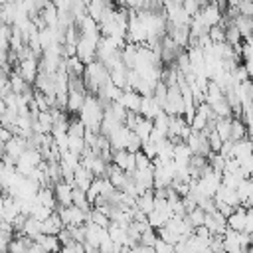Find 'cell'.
<instances>
[{
    "mask_svg": "<svg viewBox=\"0 0 253 253\" xmlns=\"http://www.w3.org/2000/svg\"><path fill=\"white\" fill-rule=\"evenodd\" d=\"M77 115H79V121L85 125V128L99 132V126H101V121H103V115H105V107L101 105L97 95L87 93L85 103H83V107Z\"/></svg>",
    "mask_w": 253,
    "mask_h": 253,
    "instance_id": "1",
    "label": "cell"
},
{
    "mask_svg": "<svg viewBox=\"0 0 253 253\" xmlns=\"http://www.w3.org/2000/svg\"><path fill=\"white\" fill-rule=\"evenodd\" d=\"M109 79H111V77H109V69H107L99 59H93L91 63H85L83 83H85L87 93L97 95V91H99Z\"/></svg>",
    "mask_w": 253,
    "mask_h": 253,
    "instance_id": "2",
    "label": "cell"
},
{
    "mask_svg": "<svg viewBox=\"0 0 253 253\" xmlns=\"http://www.w3.org/2000/svg\"><path fill=\"white\" fill-rule=\"evenodd\" d=\"M55 211L59 213V217L63 221V227L65 225H83L89 219V213L85 210H81L79 206H73V204H69V206H57Z\"/></svg>",
    "mask_w": 253,
    "mask_h": 253,
    "instance_id": "3",
    "label": "cell"
},
{
    "mask_svg": "<svg viewBox=\"0 0 253 253\" xmlns=\"http://www.w3.org/2000/svg\"><path fill=\"white\" fill-rule=\"evenodd\" d=\"M101 38H89V36H79L77 45H75V55L83 61V63H91L93 59H97V43Z\"/></svg>",
    "mask_w": 253,
    "mask_h": 253,
    "instance_id": "4",
    "label": "cell"
},
{
    "mask_svg": "<svg viewBox=\"0 0 253 253\" xmlns=\"http://www.w3.org/2000/svg\"><path fill=\"white\" fill-rule=\"evenodd\" d=\"M16 71L22 75V79H24L26 83H30V85H32V83L36 81L38 71H40V59H38V55H36L34 51H30L26 57H22V59L18 61Z\"/></svg>",
    "mask_w": 253,
    "mask_h": 253,
    "instance_id": "5",
    "label": "cell"
},
{
    "mask_svg": "<svg viewBox=\"0 0 253 253\" xmlns=\"http://www.w3.org/2000/svg\"><path fill=\"white\" fill-rule=\"evenodd\" d=\"M162 111L166 115H182L184 113V99H182V91H180L178 83L168 85V95L162 105Z\"/></svg>",
    "mask_w": 253,
    "mask_h": 253,
    "instance_id": "6",
    "label": "cell"
},
{
    "mask_svg": "<svg viewBox=\"0 0 253 253\" xmlns=\"http://www.w3.org/2000/svg\"><path fill=\"white\" fill-rule=\"evenodd\" d=\"M184 142L190 146L192 154H200V156H206V158L211 154V148H210V144H208V134H206V130H202V132L192 130V132L186 136Z\"/></svg>",
    "mask_w": 253,
    "mask_h": 253,
    "instance_id": "7",
    "label": "cell"
},
{
    "mask_svg": "<svg viewBox=\"0 0 253 253\" xmlns=\"http://www.w3.org/2000/svg\"><path fill=\"white\" fill-rule=\"evenodd\" d=\"M208 28H211V26H217L219 22H221V16H223V12L219 10V6L215 4V2H208L198 14H196Z\"/></svg>",
    "mask_w": 253,
    "mask_h": 253,
    "instance_id": "8",
    "label": "cell"
},
{
    "mask_svg": "<svg viewBox=\"0 0 253 253\" xmlns=\"http://www.w3.org/2000/svg\"><path fill=\"white\" fill-rule=\"evenodd\" d=\"M111 162L115 166H119L121 170H125L126 174H132L134 172V152H128V150H113V156H111Z\"/></svg>",
    "mask_w": 253,
    "mask_h": 253,
    "instance_id": "9",
    "label": "cell"
},
{
    "mask_svg": "<svg viewBox=\"0 0 253 253\" xmlns=\"http://www.w3.org/2000/svg\"><path fill=\"white\" fill-rule=\"evenodd\" d=\"M85 97H87V91L85 89H67V103H65V109L73 115H77L85 103Z\"/></svg>",
    "mask_w": 253,
    "mask_h": 253,
    "instance_id": "10",
    "label": "cell"
},
{
    "mask_svg": "<svg viewBox=\"0 0 253 253\" xmlns=\"http://www.w3.org/2000/svg\"><path fill=\"white\" fill-rule=\"evenodd\" d=\"M158 113H162V107L158 105V101L152 95H142L140 97V107H138V115L146 117V119H154Z\"/></svg>",
    "mask_w": 253,
    "mask_h": 253,
    "instance_id": "11",
    "label": "cell"
},
{
    "mask_svg": "<svg viewBox=\"0 0 253 253\" xmlns=\"http://www.w3.org/2000/svg\"><path fill=\"white\" fill-rule=\"evenodd\" d=\"M140 97L142 95H138L134 89H123L121 91V95H119V103L126 109V111H132V113H138V107H140Z\"/></svg>",
    "mask_w": 253,
    "mask_h": 253,
    "instance_id": "12",
    "label": "cell"
},
{
    "mask_svg": "<svg viewBox=\"0 0 253 253\" xmlns=\"http://www.w3.org/2000/svg\"><path fill=\"white\" fill-rule=\"evenodd\" d=\"M51 188H53L57 206H69V204H71V196H73V186H71V184H67L65 180H59V182H55Z\"/></svg>",
    "mask_w": 253,
    "mask_h": 253,
    "instance_id": "13",
    "label": "cell"
},
{
    "mask_svg": "<svg viewBox=\"0 0 253 253\" xmlns=\"http://www.w3.org/2000/svg\"><path fill=\"white\" fill-rule=\"evenodd\" d=\"M235 192L239 198V206L251 208V204H253V178H243L241 184L235 188Z\"/></svg>",
    "mask_w": 253,
    "mask_h": 253,
    "instance_id": "14",
    "label": "cell"
},
{
    "mask_svg": "<svg viewBox=\"0 0 253 253\" xmlns=\"http://www.w3.org/2000/svg\"><path fill=\"white\" fill-rule=\"evenodd\" d=\"M245 215H247V208L243 206H237L227 217H225V223L229 229L233 231H243V225H245Z\"/></svg>",
    "mask_w": 253,
    "mask_h": 253,
    "instance_id": "15",
    "label": "cell"
},
{
    "mask_svg": "<svg viewBox=\"0 0 253 253\" xmlns=\"http://www.w3.org/2000/svg\"><path fill=\"white\" fill-rule=\"evenodd\" d=\"M61 229H63V221H61L59 213L53 210V211L42 221V233H45V235H57Z\"/></svg>",
    "mask_w": 253,
    "mask_h": 253,
    "instance_id": "16",
    "label": "cell"
},
{
    "mask_svg": "<svg viewBox=\"0 0 253 253\" xmlns=\"http://www.w3.org/2000/svg\"><path fill=\"white\" fill-rule=\"evenodd\" d=\"M128 134H130V128L128 126H119L115 132H111L107 138H109V144L113 150H123L126 146V140H128Z\"/></svg>",
    "mask_w": 253,
    "mask_h": 253,
    "instance_id": "17",
    "label": "cell"
},
{
    "mask_svg": "<svg viewBox=\"0 0 253 253\" xmlns=\"http://www.w3.org/2000/svg\"><path fill=\"white\" fill-rule=\"evenodd\" d=\"M34 241L40 245V249H42L43 253H57V251L61 249V243H59L57 235H45V233H40Z\"/></svg>",
    "mask_w": 253,
    "mask_h": 253,
    "instance_id": "18",
    "label": "cell"
},
{
    "mask_svg": "<svg viewBox=\"0 0 253 253\" xmlns=\"http://www.w3.org/2000/svg\"><path fill=\"white\" fill-rule=\"evenodd\" d=\"M95 176L87 170V168H83L81 164L75 168V172H73V188H79V190H83V192H87V188H89V184H91V180H93Z\"/></svg>",
    "mask_w": 253,
    "mask_h": 253,
    "instance_id": "19",
    "label": "cell"
},
{
    "mask_svg": "<svg viewBox=\"0 0 253 253\" xmlns=\"http://www.w3.org/2000/svg\"><path fill=\"white\" fill-rule=\"evenodd\" d=\"M134 208L140 210L144 215H148L152 210H154V192L152 190H144L136 196V202H134Z\"/></svg>",
    "mask_w": 253,
    "mask_h": 253,
    "instance_id": "20",
    "label": "cell"
},
{
    "mask_svg": "<svg viewBox=\"0 0 253 253\" xmlns=\"http://www.w3.org/2000/svg\"><path fill=\"white\" fill-rule=\"evenodd\" d=\"M36 202L42 204V206H47V208H51V210L57 208L55 194H53V188H51V186H40L38 192H36Z\"/></svg>",
    "mask_w": 253,
    "mask_h": 253,
    "instance_id": "21",
    "label": "cell"
},
{
    "mask_svg": "<svg viewBox=\"0 0 253 253\" xmlns=\"http://www.w3.org/2000/svg\"><path fill=\"white\" fill-rule=\"evenodd\" d=\"M249 154H253V140H251L249 136H245V138H241V140H235V142H233L231 158L239 160V158L249 156Z\"/></svg>",
    "mask_w": 253,
    "mask_h": 253,
    "instance_id": "22",
    "label": "cell"
},
{
    "mask_svg": "<svg viewBox=\"0 0 253 253\" xmlns=\"http://www.w3.org/2000/svg\"><path fill=\"white\" fill-rule=\"evenodd\" d=\"M111 6H113L111 0H89V2H87V14H89L95 22H99L101 16L105 14V10H109Z\"/></svg>",
    "mask_w": 253,
    "mask_h": 253,
    "instance_id": "23",
    "label": "cell"
},
{
    "mask_svg": "<svg viewBox=\"0 0 253 253\" xmlns=\"http://www.w3.org/2000/svg\"><path fill=\"white\" fill-rule=\"evenodd\" d=\"M213 200L225 202V204H227V206H231V208H237V206H239V198H237V192H235L233 188H227V186H223V184L217 188V192H215Z\"/></svg>",
    "mask_w": 253,
    "mask_h": 253,
    "instance_id": "24",
    "label": "cell"
},
{
    "mask_svg": "<svg viewBox=\"0 0 253 253\" xmlns=\"http://www.w3.org/2000/svg\"><path fill=\"white\" fill-rule=\"evenodd\" d=\"M18 233H22V235H26V237H30V239H36V237L42 233V221H38V219L32 217V215H26V219H24V223H22V229H20Z\"/></svg>",
    "mask_w": 253,
    "mask_h": 253,
    "instance_id": "25",
    "label": "cell"
},
{
    "mask_svg": "<svg viewBox=\"0 0 253 253\" xmlns=\"http://www.w3.org/2000/svg\"><path fill=\"white\" fill-rule=\"evenodd\" d=\"M132 132H134L142 142H146V140L150 138V132H152V121H150V119H146V117H142V115H138V119H136V125H134V128H132Z\"/></svg>",
    "mask_w": 253,
    "mask_h": 253,
    "instance_id": "26",
    "label": "cell"
},
{
    "mask_svg": "<svg viewBox=\"0 0 253 253\" xmlns=\"http://www.w3.org/2000/svg\"><path fill=\"white\" fill-rule=\"evenodd\" d=\"M247 136V126L243 123V119L239 117H231V128H229V140H241Z\"/></svg>",
    "mask_w": 253,
    "mask_h": 253,
    "instance_id": "27",
    "label": "cell"
},
{
    "mask_svg": "<svg viewBox=\"0 0 253 253\" xmlns=\"http://www.w3.org/2000/svg\"><path fill=\"white\" fill-rule=\"evenodd\" d=\"M65 71L69 75H77V77H83V71H85V63L77 57V55H69L65 57Z\"/></svg>",
    "mask_w": 253,
    "mask_h": 253,
    "instance_id": "28",
    "label": "cell"
},
{
    "mask_svg": "<svg viewBox=\"0 0 253 253\" xmlns=\"http://www.w3.org/2000/svg\"><path fill=\"white\" fill-rule=\"evenodd\" d=\"M233 26L241 32L243 40H247L249 36H253V18H247V16H237L233 20Z\"/></svg>",
    "mask_w": 253,
    "mask_h": 253,
    "instance_id": "29",
    "label": "cell"
},
{
    "mask_svg": "<svg viewBox=\"0 0 253 253\" xmlns=\"http://www.w3.org/2000/svg\"><path fill=\"white\" fill-rule=\"evenodd\" d=\"M85 148H87V144H85V138L83 136H69L67 134V150L69 152L81 156L85 152Z\"/></svg>",
    "mask_w": 253,
    "mask_h": 253,
    "instance_id": "30",
    "label": "cell"
},
{
    "mask_svg": "<svg viewBox=\"0 0 253 253\" xmlns=\"http://www.w3.org/2000/svg\"><path fill=\"white\" fill-rule=\"evenodd\" d=\"M186 219L192 223V227H200V225H204V221H206V211H204L202 208H194L192 211L186 213Z\"/></svg>",
    "mask_w": 253,
    "mask_h": 253,
    "instance_id": "31",
    "label": "cell"
},
{
    "mask_svg": "<svg viewBox=\"0 0 253 253\" xmlns=\"http://www.w3.org/2000/svg\"><path fill=\"white\" fill-rule=\"evenodd\" d=\"M237 164H239V172H241L245 178H249V176L253 174V154L239 158V160H237Z\"/></svg>",
    "mask_w": 253,
    "mask_h": 253,
    "instance_id": "32",
    "label": "cell"
},
{
    "mask_svg": "<svg viewBox=\"0 0 253 253\" xmlns=\"http://www.w3.org/2000/svg\"><path fill=\"white\" fill-rule=\"evenodd\" d=\"M208 36H210V40L213 42V43H221V42H225V28L223 26H211L210 30H208Z\"/></svg>",
    "mask_w": 253,
    "mask_h": 253,
    "instance_id": "33",
    "label": "cell"
},
{
    "mask_svg": "<svg viewBox=\"0 0 253 253\" xmlns=\"http://www.w3.org/2000/svg\"><path fill=\"white\" fill-rule=\"evenodd\" d=\"M152 166V158H148L142 150L134 152V170H144V168H150Z\"/></svg>",
    "mask_w": 253,
    "mask_h": 253,
    "instance_id": "34",
    "label": "cell"
},
{
    "mask_svg": "<svg viewBox=\"0 0 253 253\" xmlns=\"http://www.w3.org/2000/svg\"><path fill=\"white\" fill-rule=\"evenodd\" d=\"M190 128H192V130H196V132L206 130V128H208V119H206V117H202L200 113H196V115H194V119L190 121Z\"/></svg>",
    "mask_w": 253,
    "mask_h": 253,
    "instance_id": "35",
    "label": "cell"
},
{
    "mask_svg": "<svg viewBox=\"0 0 253 253\" xmlns=\"http://www.w3.org/2000/svg\"><path fill=\"white\" fill-rule=\"evenodd\" d=\"M156 237H158V233H156V229H152V227H146L144 231H142V235H140V245H148V247H152L154 245V241H156Z\"/></svg>",
    "mask_w": 253,
    "mask_h": 253,
    "instance_id": "36",
    "label": "cell"
},
{
    "mask_svg": "<svg viewBox=\"0 0 253 253\" xmlns=\"http://www.w3.org/2000/svg\"><path fill=\"white\" fill-rule=\"evenodd\" d=\"M142 148V140L130 130V134H128V140H126V146H125V150H128V152H138Z\"/></svg>",
    "mask_w": 253,
    "mask_h": 253,
    "instance_id": "37",
    "label": "cell"
},
{
    "mask_svg": "<svg viewBox=\"0 0 253 253\" xmlns=\"http://www.w3.org/2000/svg\"><path fill=\"white\" fill-rule=\"evenodd\" d=\"M239 16H247V18H253V0H239V4L235 6Z\"/></svg>",
    "mask_w": 253,
    "mask_h": 253,
    "instance_id": "38",
    "label": "cell"
},
{
    "mask_svg": "<svg viewBox=\"0 0 253 253\" xmlns=\"http://www.w3.org/2000/svg\"><path fill=\"white\" fill-rule=\"evenodd\" d=\"M154 251L156 253H172L174 251V245H170V243H166L164 239H160V237H156V241H154Z\"/></svg>",
    "mask_w": 253,
    "mask_h": 253,
    "instance_id": "39",
    "label": "cell"
},
{
    "mask_svg": "<svg viewBox=\"0 0 253 253\" xmlns=\"http://www.w3.org/2000/svg\"><path fill=\"white\" fill-rule=\"evenodd\" d=\"M123 6H125L126 10H130V12H138V10L144 8V0H125Z\"/></svg>",
    "mask_w": 253,
    "mask_h": 253,
    "instance_id": "40",
    "label": "cell"
},
{
    "mask_svg": "<svg viewBox=\"0 0 253 253\" xmlns=\"http://www.w3.org/2000/svg\"><path fill=\"white\" fill-rule=\"evenodd\" d=\"M243 233L253 235V211L247 208V215H245V225H243Z\"/></svg>",
    "mask_w": 253,
    "mask_h": 253,
    "instance_id": "41",
    "label": "cell"
},
{
    "mask_svg": "<svg viewBox=\"0 0 253 253\" xmlns=\"http://www.w3.org/2000/svg\"><path fill=\"white\" fill-rule=\"evenodd\" d=\"M243 65H245V69H247L249 79L253 81V57H251V59H245V61H243Z\"/></svg>",
    "mask_w": 253,
    "mask_h": 253,
    "instance_id": "42",
    "label": "cell"
},
{
    "mask_svg": "<svg viewBox=\"0 0 253 253\" xmlns=\"http://www.w3.org/2000/svg\"><path fill=\"white\" fill-rule=\"evenodd\" d=\"M245 126H247V136L253 140V117L249 121H245Z\"/></svg>",
    "mask_w": 253,
    "mask_h": 253,
    "instance_id": "43",
    "label": "cell"
},
{
    "mask_svg": "<svg viewBox=\"0 0 253 253\" xmlns=\"http://www.w3.org/2000/svg\"><path fill=\"white\" fill-rule=\"evenodd\" d=\"M115 2H117L119 6H123V4H125V0H115Z\"/></svg>",
    "mask_w": 253,
    "mask_h": 253,
    "instance_id": "44",
    "label": "cell"
},
{
    "mask_svg": "<svg viewBox=\"0 0 253 253\" xmlns=\"http://www.w3.org/2000/svg\"><path fill=\"white\" fill-rule=\"evenodd\" d=\"M249 210H251V211H253V204H251V208H249Z\"/></svg>",
    "mask_w": 253,
    "mask_h": 253,
    "instance_id": "45",
    "label": "cell"
},
{
    "mask_svg": "<svg viewBox=\"0 0 253 253\" xmlns=\"http://www.w3.org/2000/svg\"><path fill=\"white\" fill-rule=\"evenodd\" d=\"M210 2H211V0H210Z\"/></svg>",
    "mask_w": 253,
    "mask_h": 253,
    "instance_id": "46",
    "label": "cell"
}]
</instances>
